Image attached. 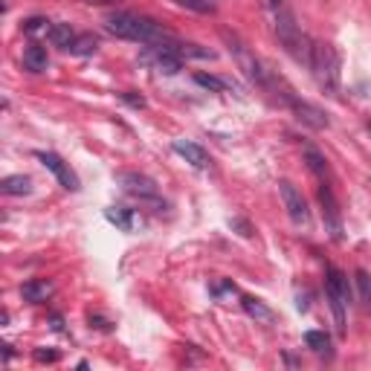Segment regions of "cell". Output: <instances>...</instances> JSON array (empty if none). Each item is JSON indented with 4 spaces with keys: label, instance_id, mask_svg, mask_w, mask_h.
I'll list each match as a JSON object with an SVG mask.
<instances>
[{
    "label": "cell",
    "instance_id": "cell-10",
    "mask_svg": "<svg viewBox=\"0 0 371 371\" xmlns=\"http://www.w3.org/2000/svg\"><path fill=\"white\" fill-rule=\"evenodd\" d=\"M171 148H174V154H180L189 166L200 168V171H206V168L212 166L209 154H206V151H203L198 143H191V139H174V143H171Z\"/></svg>",
    "mask_w": 371,
    "mask_h": 371
},
{
    "label": "cell",
    "instance_id": "cell-29",
    "mask_svg": "<svg viewBox=\"0 0 371 371\" xmlns=\"http://www.w3.org/2000/svg\"><path fill=\"white\" fill-rule=\"evenodd\" d=\"M49 322H52V331H64V319H61L58 313H52V316H49Z\"/></svg>",
    "mask_w": 371,
    "mask_h": 371
},
{
    "label": "cell",
    "instance_id": "cell-26",
    "mask_svg": "<svg viewBox=\"0 0 371 371\" xmlns=\"http://www.w3.org/2000/svg\"><path fill=\"white\" fill-rule=\"evenodd\" d=\"M35 360H38V363H58V351L38 348V351H35Z\"/></svg>",
    "mask_w": 371,
    "mask_h": 371
},
{
    "label": "cell",
    "instance_id": "cell-6",
    "mask_svg": "<svg viewBox=\"0 0 371 371\" xmlns=\"http://www.w3.org/2000/svg\"><path fill=\"white\" fill-rule=\"evenodd\" d=\"M35 160H38L47 171H52V177H56L67 191H79V189H81L79 174L70 168V163H64L56 151H35Z\"/></svg>",
    "mask_w": 371,
    "mask_h": 371
},
{
    "label": "cell",
    "instance_id": "cell-17",
    "mask_svg": "<svg viewBox=\"0 0 371 371\" xmlns=\"http://www.w3.org/2000/svg\"><path fill=\"white\" fill-rule=\"evenodd\" d=\"M0 191L3 194H29L32 191V180L26 177V174H9V177L0 180Z\"/></svg>",
    "mask_w": 371,
    "mask_h": 371
},
{
    "label": "cell",
    "instance_id": "cell-9",
    "mask_svg": "<svg viewBox=\"0 0 371 371\" xmlns=\"http://www.w3.org/2000/svg\"><path fill=\"white\" fill-rule=\"evenodd\" d=\"M319 203H322V218H325V229L331 232L333 241H342V215H340V203L333 198V189L322 180L319 186Z\"/></svg>",
    "mask_w": 371,
    "mask_h": 371
},
{
    "label": "cell",
    "instance_id": "cell-8",
    "mask_svg": "<svg viewBox=\"0 0 371 371\" xmlns=\"http://www.w3.org/2000/svg\"><path fill=\"white\" fill-rule=\"evenodd\" d=\"M278 194H281V200H285V209H287V215L296 226H308L310 223V209L302 198V191H299L290 180H281L278 183Z\"/></svg>",
    "mask_w": 371,
    "mask_h": 371
},
{
    "label": "cell",
    "instance_id": "cell-15",
    "mask_svg": "<svg viewBox=\"0 0 371 371\" xmlns=\"http://www.w3.org/2000/svg\"><path fill=\"white\" fill-rule=\"evenodd\" d=\"M241 308L253 316L255 322H276V313L261 302V299H255V296H241Z\"/></svg>",
    "mask_w": 371,
    "mask_h": 371
},
{
    "label": "cell",
    "instance_id": "cell-25",
    "mask_svg": "<svg viewBox=\"0 0 371 371\" xmlns=\"http://www.w3.org/2000/svg\"><path fill=\"white\" fill-rule=\"evenodd\" d=\"M119 99L125 102L128 108H134V111H143V108H145V99L136 96V93H131V90H128V93H119Z\"/></svg>",
    "mask_w": 371,
    "mask_h": 371
},
{
    "label": "cell",
    "instance_id": "cell-1",
    "mask_svg": "<svg viewBox=\"0 0 371 371\" xmlns=\"http://www.w3.org/2000/svg\"><path fill=\"white\" fill-rule=\"evenodd\" d=\"M104 29H108L113 38L122 41H134V44H145V47H157L168 41L171 35L163 29V24L151 21L145 15H134V12H113L104 17Z\"/></svg>",
    "mask_w": 371,
    "mask_h": 371
},
{
    "label": "cell",
    "instance_id": "cell-28",
    "mask_svg": "<svg viewBox=\"0 0 371 371\" xmlns=\"http://www.w3.org/2000/svg\"><path fill=\"white\" fill-rule=\"evenodd\" d=\"M229 223H232V226H238V229H241V235H244V238H250V235H253V226H250V223H246V221H241V218H235V221H229Z\"/></svg>",
    "mask_w": 371,
    "mask_h": 371
},
{
    "label": "cell",
    "instance_id": "cell-31",
    "mask_svg": "<svg viewBox=\"0 0 371 371\" xmlns=\"http://www.w3.org/2000/svg\"><path fill=\"white\" fill-rule=\"evenodd\" d=\"M3 360H6V363L12 360V345H3Z\"/></svg>",
    "mask_w": 371,
    "mask_h": 371
},
{
    "label": "cell",
    "instance_id": "cell-5",
    "mask_svg": "<svg viewBox=\"0 0 371 371\" xmlns=\"http://www.w3.org/2000/svg\"><path fill=\"white\" fill-rule=\"evenodd\" d=\"M223 41L229 44V52L235 56V61H238V67L244 70V76L250 79V81H255V84H270V73L264 70V64L253 56L250 49H246V44H241V38L238 35H232V32H223Z\"/></svg>",
    "mask_w": 371,
    "mask_h": 371
},
{
    "label": "cell",
    "instance_id": "cell-3",
    "mask_svg": "<svg viewBox=\"0 0 371 371\" xmlns=\"http://www.w3.org/2000/svg\"><path fill=\"white\" fill-rule=\"evenodd\" d=\"M308 67L325 96H340V52L337 49L331 44H313V56Z\"/></svg>",
    "mask_w": 371,
    "mask_h": 371
},
{
    "label": "cell",
    "instance_id": "cell-21",
    "mask_svg": "<svg viewBox=\"0 0 371 371\" xmlns=\"http://www.w3.org/2000/svg\"><path fill=\"white\" fill-rule=\"evenodd\" d=\"M194 81H198L203 90H212V93H223L226 87H232L229 79H218V76H206V73H194Z\"/></svg>",
    "mask_w": 371,
    "mask_h": 371
},
{
    "label": "cell",
    "instance_id": "cell-7",
    "mask_svg": "<svg viewBox=\"0 0 371 371\" xmlns=\"http://www.w3.org/2000/svg\"><path fill=\"white\" fill-rule=\"evenodd\" d=\"M119 186L125 189L128 194H134V198H139V203H160V189H157V183L148 177V174L122 171L119 174Z\"/></svg>",
    "mask_w": 371,
    "mask_h": 371
},
{
    "label": "cell",
    "instance_id": "cell-18",
    "mask_svg": "<svg viewBox=\"0 0 371 371\" xmlns=\"http://www.w3.org/2000/svg\"><path fill=\"white\" fill-rule=\"evenodd\" d=\"M47 38H49V44H56L61 49H70V47H73V41H76V32H73V26H70V24H52Z\"/></svg>",
    "mask_w": 371,
    "mask_h": 371
},
{
    "label": "cell",
    "instance_id": "cell-2",
    "mask_svg": "<svg viewBox=\"0 0 371 371\" xmlns=\"http://www.w3.org/2000/svg\"><path fill=\"white\" fill-rule=\"evenodd\" d=\"M276 35H278V44L285 47L299 64H310L313 41L302 32V26L296 24V17H293L290 9H278V15H276Z\"/></svg>",
    "mask_w": 371,
    "mask_h": 371
},
{
    "label": "cell",
    "instance_id": "cell-13",
    "mask_svg": "<svg viewBox=\"0 0 371 371\" xmlns=\"http://www.w3.org/2000/svg\"><path fill=\"white\" fill-rule=\"evenodd\" d=\"M21 296L26 299V302H32V305H41V302H47V299L52 296V281H47V278H29L26 285L21 287Z\"/></svg>",
    "mask_w": 371,
    "mask_h": 371
},
{
    "label": "cell",
    "instance_id": "cell-27",
    "mask_svg": "<svg viewBox=\"0 0 371 371\" xmlns=\"http://www.w3.org/2000/svg\"><path fill=\"white\" fill-rule=\"evenodd\" d=\"M223 293H235L232 281H223V285H212V296H223Z\"/></svg>",
    "mask_w": 371,
    "mask_h": 371
},
{
    "label": "cell",
    "instance_id": "cell-23",
    "mask_svg": "<svg viewBox=\"0 0 371 371\" xmlns=\"http://www.w3.org/2000/svg\"><path fill=\"white\" fill-rule=\"evenodd\" d=\"M354 281H357V290H360V302H363V308L371 310V276H368L365 270H357V273H354Z\"/></svg>",
    "mask_w": 371,
    "mask_h": 371
},
{
    "label": "cell",
    "instance_id": "cell-20",
    "mask_svg": "<svg viewBox=\"0 0 371 371\" xmlns=\"http://www.w3.org/2000/svg\"><path fill=\"white\" fill-rule=\"evenodd\" d=\"M96 49H99L96 35H76L73 47H70V52H73V56H93Z\"/></svg>",
    "mask_w": 371,
    "mask_h": 371
},
{
    "label": "cell",
    "instance_id": "cell-16",
    "mask_svg": "<svg viewBox=\"0 0 371 371\" xmlns=\"http://www.w3.org/2000/svg\"><path fill=\"white\" fill-rule=\"evenodd\" d=\"M302 154H305L308 168L316 174V177H322V180H325V177H328V171H331V168H328V160H325V154H322L319 148H316V145H305Z\"/></svg>",
    "mask_w": 371,
    "mask_h": 371
},
{
    "label": "cell",
    "instance_id": "cell-14",
    "mask_svg": "<svg viewBox=\"0 0 371 371\" xmlns=\"http://www.w3.org/2000/svg\"><path fill=\"white\" fill-rule=\"evenodd\" d=\"M24 67L29 70V73H44V70L49 67V56L47 49L41 44H29L24 49Z\"/></svg>",
    "mask_w": 371,
    "mask_h": 371
},
{
    "label": "cell",
    "instance_id": "cell-11",
    "mask_svg": "<svg viewBox=\"0 0 371 371\" xmlns=\"http://www.w3.org/2000/svg\"><path fill=\"white\" fill-rule=\"evenodd\" d=\"M290 104H293V111H296L299 122H305L308 128L322 131V128H328V125H331V122H328V113H325V111H319L316 104H310V102H299V99H290Z\"/></svg>",
    "mask_w": 371,
    "mask_h": 371
},
{
    "label": "cell",
    "instance_id": "cell-30",
    "mask_svg": "<svg viewBox=\"0 0 371 371\" xmlns=\"http://www.w3.org/2000/svg\"><path fill=\"white\" fill-rule=\"evenodd\" d=\"M261 6H264V9H278L281 0H261Z\"/></svg>",
    "mask_w": 371,
    "mask_h": 371
},
{
    "label": "cell",
    "instance_id": "cell-12",
    "mask_svg": "<svg viewBox=\"0 0 371 371\" xmlns=\"http://www.w3.org/2000/svg\"><path fill=\"white\" fill-rule=\"evenodd\" d=\"M104 218H108L113 226H119L122 232H134V229L139 226L136 209H128V206H108L104 209Z\"/></svg>",
    "mask_w": 371,
    "mask_h": 371
},
{
    "label": "cell",
    "instance_id": "cell-19",
    "mask_svg": "<svg viewBox=\"0 0 371 371\" xmlns=\"http://www.w3.org/2000/svg\"><path fill=\"white\" fill-rule=\"evenodd\" d=\"M305 345L310 351H316V354H328L331 348V337L325 331H305Z\"/></svg>",
    "mask_w": 371,
    "mask_h": 371
},
{
    "label": "cell",
    "instance_id": "cell-32",
    "mask_svg": "<svg viewBox=\"0 0 371 371\" xmlns=\"http://www.w3.org/2000/svg\"><path fill=\"white\" fill-rule=\"evenodd\" d=\"M87 3H111V0H87Z\"/></svg>",
    "mask_w": 371,
    "mask_h": 371
},
{
    "label": "cell",
    "instance_id": "cell-22",
    "mask_svg": "<svg viewBox=\"0 0 371 371\" xmlns=\"http://www.w3.org/2000/svg\"><path fill=\"white\" fill-rule=\"evenodd\" d=\"M21 29L26 35H49L52 21H47V17H41V15H35V17H26V21L21 24Z\"/></svg>",
    "mask_w": 371,
    "mask_h": 371
},
{
    "label": "cell",
    "instance_id": "cell-24",
    "mask_svg": "<svg viewBox=\"0 0 371 371\" xmlns=\"http://www.w3.org/2000/svg\"><path fill=\"white\" fill-rule=\"evenodd\" d=\"M177 6H183V9H191V12H198V15H215V3L212 0H174Z\"/></svg>",
    "mask_w": 371,
    "mask_h": 371
},
{
    "label": "cell",
    "instance_id": "cell-4",
    "mask_svg": "<svg viewBox=\"0 0 371 371\" xmlns=\"http://www.w3.org/2000/svg\"><path fill=\"white\" fill-rule=\"evenodd\" d=\"M325 293H328V302L333 310L337 331L345 333V308H348V299H351V287H348V278L337 267H328V273H325Z\"/></svg>",
    "mask_w": 371,
    "mask_h": 371
}]
</instances>
